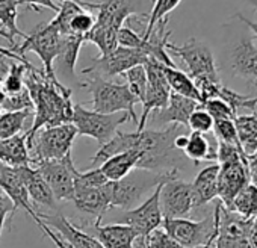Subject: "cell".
I'll return each instance as SVG.
<instances>
[{"mask_svg": "<svg viewBox=\"0 0 257 248\" xmlns=\"http://www.w3.org/2000/svg\"><path fill=\"white\" fill-rule=\"evenodd\" d=\"M200 106L201 104L195 100L171 92L168 104L164 109L156 110L153 121L159 122V126H165V124H180L183 128H188V119L191 113Z\"/></svg>", "mask_w": 257, "mask_h": 248, "instance_id": "cell-22", "label": "cell"}, {"mask_svg": "<svg viewBox=\"0 0 257 248\" xmlns=\"http://www.w3.org/2000/svg\"><path fill=\"white\" fill-rule=\"evenodd\" d=\"M25 86L28 88L34 103V122L26 131V137H32L43 128H53L71 122L73 101L71 91L62 83L49 80L43 70H28L25 76Z\"/></svg>", "mask_w": 257, "mask_h": 248, "instance_id": "cell-2", "label": "cell"}, {"mask_svg": "<svg viewBox=\"0 0 257 248\" xmlns=\"http://www.w3.org/2000/svg\"><path fill=\"white\" fill-rule=\"evenodd\" d=\"M188 129L198 134H209L213 129V118L200 106L191 113L188 119Z\"/></svg>", "mask_w": 257, "mask_h": 248, "instance_id": "cell-44", "label": "cell"}, {"mask_svg": "<svg viewBox=\"0 0 257 248\" xmlns=\"http://www.w3.org/2000/svg\"><path fill=\"white\" fill-rule=\"evenodd\" d=\"M35 67H28L25 64H17V62H13L8 68V74L7 77L2 80V88H4V92L7 95H11V94H17L20 91L25 89V76H26V71L28 70H34Z\"/></svg>", "mask_w": 257, "mask_h": 248, "instance_id": "cell-36", "label": "cell"}, {"mask_svg": "<svg viewBox=\"0 0 257 248\" xmlns=\"http://www.w3.org/2000/svg\"><path fill=\"white\" fill-rule=\"evenodd\" d=\"M167 50L179 56L186 68H188V76L194 80H221L218 74V67L215 64V56L212 49L197 40L191 38L185 44L177 46L173 43H167Z\"/></svg>", "mask_w": 257, "mask_h": 248, "instance_id": "cell-9", "label": "cell"}, {"mask_svg": "<svg viewBox=\"0 0 257 248\" xmlns=\"http://www.w3.org/2000/svg\"><path fill=\"white\" fill-rule=\"evenodd\" d=\"M218 215L219 201L216 203L213 213L201 221H192L188 218H165L162 221V228L185 248L215 246L218 234Z\"/></svg>", "mask_w": 257, "mask_h": 248, "instance_id": "cell-5", "label": "cell"}, {"mask_svg": "<svg viewBox=\"0 0 257 248\" xmlns=\"http://www.w3.org/2000/svg\"><path fill=\"white\" fill-rule=\"evenodd\" d=\"M254 218H245L227 207L219 201L218 215V234L215 248H248V237Z\"/></svg>", "mask_w": 257, "mask_h": 248, "instance_id": "cell-15", "label": "cell"}, {"mask_svg": "<svg viewBox=\"0 0 257 248\" xmlns=\"http://www.w3.org/2000/svg\"><path fill=\"white\" fill-rule=\"evenodd\" d=\"M188 128L180 124H170L161 131L144 129L141 132H121L116 131L113 138L103 144L100 150L91 159V168L100 167L109 158L127 152L138 150L141 158L137 164V170H146L153 173H168L179 170V164L183 162V152L177 150L174 141L179 135L186 134Z\"/></svg>", "mask_w": 257, "mask_h": 248, "instance_id": "cell-1", "label": "cell"}, {"mask_svg": "<svg viewBox=\"0 0 257 248\" xmlns=\"http://www.w3.org/2000/svg\"><path fill=\"white\" fill-rule=\"evenodd\" d=\"M17 16H19V5L16 0H0V35L8 40L13 47L16 46L14 38H26L28 34H23L17 26Z\"/></svg>", "mask_w": 257, "mask_h": 248, "instance_id": "cell-32", "label": "cell"}, {"mask_svg": "<svg viewBox=\"0 0 257 248\" xmlns=\"http://www.w3.org/2000/svg\"><path fill=\"white\" fill-rule=\"evenodd\" d=\"M73 203L77 210L92 215L97 218L95 222L101 224V218L104 213L112 209L110 207V192H109V182L101 188H86V189H76Z\"/></svg>", "mask_w": 257, "mask_h": 248, "instance_id": "cell-20", "label": "cell"}, {"mask_svg": "<svg viewBox=\"0 0 257 248\" xmlns=\"http://www.w3.org/2000/svg\"><path fill=\"white\" fill-rule=\"evenodd\" d=\"M234 126L240 150L245 156H251L257 150V110L249 115H236Z\"/></svg>", "mask_w": 257, "mask_h": 248, "instance_id": "cell-30", "label": "cell"}, {"mask_svg": "<svg viewBox=\"0 0 257 248\" xmlns=\"http://www.w3.org/2000/svg\"><path fill=\"white\" fill-rule=\"evenodd\" d=\"M59 41H61L59 32L49 22L46 25L38 26L31 34H28L26 38L23 40V43L16 44L11 50L16 52L22 58H25V55L28 52L37 53L43 62V67H44L43 71H44L46 77L49 80H52L53 83H61L56 77L55 67H53L56 56L59 53Z\"/></svg>", "mask_w": 257, "mask_h": 248, "instance_id": "cell-8", "label": "cell"}, {"mask_svg": "<svg viewBox=\"0 0 257 248\" xmlns=\"http://www.w3.org/2000/svg\"><path fill=\"white\" fill-rule=\"evenodd\" d=\"M17 5H23L26 8H29L31 11H41V8H47L52 10L55 13H58L59 7L53 2V0H16Z\"/></svg>", "mask_w": 257, "mask_h": 248, "instance_id": "cell-47", "label": "cell"}, {"mask_svg": "<svg viewBox=\"0 0 257 248\" xmlns=\"http://www.w3.org/2000/svg\"><path fill=\"white\" fill-rule=\"evenodd\" d=\"M179 171H174L173 174H176ZM170 174V176H173ZM168 176V177H170ZM167 177V179H168ZM165 179V180H167ZM164 182V180H162ZM162 182L156 186V189L149 195V198H146L140 206L131 209V210H124L119 216H116L112 222H118V224H125L128 227H132L138 237H147L152 231H155L156 228H159L162 225L164 216H162V210H161V204H159V194H161V186Z\"/></svg>", "mask_w": 257, "mask_h": 248, "instance_id": "cell-11", "label": "cell"}, {"mask_svg": "<svg viewBox=\"0 0 257 248\" xmlns=\"http://www.w3.org/2000/svg\"><path fill=\"white\" fill-rule=\"evenodd\" d=\"M92 95V110L100 113H118L125 112L131 119L138 122L135 113V104L138 100L131 92L125 83H116L100 76H91L80 83Z\"/></svg>", "mask_w": 257, "mask_h": 248, "instance_id": "cell-3", "label": "cell"}, {"mask_svg": "<svg viewBox=\"0 0 257 248\" xmlns=\"http://www.w3.org/2000/svg\"><path fill=\"white\" fill-rule=\"evenodd\" d=\"M212 131L215 134V138L219 143L239 146L237 134H236V126H234V119H215Z\"/></svg>", "mask_w": 257, "mask_h": 248, "instance_id": "cell-42", "label": "cell"}, {"mask_svg": "<svg viewBox=\"0 0 257 248\" xmlns=\"http://www.w3.org/2000/svg\"><path fill=\"white\" fill-rule=\"evenodd\" d=\"M95 237L103 248H134V243L138 237L137 231L125 224H94Z\"/></svg>", "mask_w": 257, "mask_h": 248, "instance_id": "cell-24", "label": "cell"}, {"mask_svg": "<svg viewBox=\"0 0 257 248\" xmlns=\"http://www.w3.org/2000/svg\"><path fill=\"white\" fill-rule=\"evenodd\" d=\"M230 65L234 76L254 83L257 82V46L254 38L242 32L231 44Z\"/></svg>", "mask_w": 257, "mask_h": 248, "instance_id": "cell-16", "label": "cell"}, {"mask_svg": "<svg viewBox=\"0 0 257 248\" xmlns=\"http://www.w3.org/2000/svg\"><path fill=\"white\" fill-rule=\"evenodd\" d=\"M37 225H38V227L43 230V233H44V234H46V236H47L50 240H53V243H55L58 248H70V246H68V245H67V243H65V242H64V240H62V239H61V237H59V236H58V234H56V233H55V231H53L50 227H47V225H46V224H44L41 219L37 222Z\"/></svg>", "mask_w": 257, "mask_h": 248, "instance_id": "cell-48", "label": "cell"}, {"mask_svg": "<svg viewBox=\"0 0 257 248\" xmlns=\"http://www.w3.org/2000/svg\"><path fill=\"white\" fill-rule=\"evenodd\" d=\"M25 109H34V103L26 86L17 94L5 95V100L2 103V112H20Z\"/></svg>", "mask_w": 257, "mask_h": 248, "instance_id": "cell-41", "label": "cell"}, {"mask_svg": "<svg viewBox=\"0 0 257 248\" xmlns=\"http://www.w3.org/2000/svg\"><path fill=\"white\" fill-rule=\"evenodd\" d=\"M31 116H34V109L0 113V140H7V138L20 135V132L25 128L26 119Z\"/></svg>", "mask_w": 257, "mask_h": 248, "instance_id": "cell-33", "label": "cell"}, {"mask_svg": "<svg viewBox=\"0 0 257 248\" xmlns=\"http://www.w3.org/2000/svg\"><path fill=\"white\" fill-rule=\"evenodd\" d=\"M183 155L194 164L201 161H216L218 140L215 137H209V134L191 132L188 135V144L183 150Z\"/></svg>", "mask_w": 257, "mask_h": 248, "instance_id": "cell-26", "label": "cell"}, {"mask_svg": "<svg viewBox=\"0 0 257 248\" xmlns=\"http://www.w3.org/2000/svg\"><path fill=\"white\" fill-rule=\"evenodd\" d=\"M83 43H85V38L80 35H74V34L61 35L59 53L56 56V62H58L61 71L64 74H67L68 77L74 76L76 62H77L79 52H80V47Z\"/></svg>", "mask_w": 257, "mask_h": 248, "instance_id": "cell-29", "label": "cell"}, {"mask_svg": "<svg viewBox=\"0 0 257 248\" xmlns=\"http://www.w3.org/2000/svg\"><path fill=\"white\" fill-rule=\"evenodd\" d=\"M246 170L249 176V183L257 188V150L251 156H246Z\"/></svg>", "mask_w": 257, "mask_h": 248, "instance_id": "cell-49", "label": "cell"}, {"mask_svg": "<svg viewBox=\"0 0 257 248\" xmlns=\"http://www.w3.org/2000/svg\"><path fill=\"white\" fill-rule=\"evenodd\" d=\"M31 165L44 177L58 201H73L77 170L74 167L71 153H68L62 159L40 161Z\"/></svg>", "mask_w": 257, "mask_h": 248, "instance_id": "cell-10", "label": "cell"}, {"mask_svg": "<svg viewBox=\"0 0 257 248\" xmlns=\"http://www.w3.org/2000/svg\"><path fill=\"white\" fill-rule=\"evenodd\" d=\"M95 25V17L88 11V10H80L70 22L68 26V34H74V35H80V37H86L91 29Z\"/></svg>", "mask_w": 257, "mask_h": 248, "instance_id": "cell-40", "label": "cell"}, {"mask_svg": "<svg viewBox=\"0 0 257 248\" xmlns=\"http://www.w3.org/2000/svg\"><path fill=\"white\" fill-rule=\"evenodd\" d=\"M76 137L77 131L71 122L53 128H43L37 131L32 137H26L31 164L40 161L62 159L64 156L71 153Z\"/></svg>", "mask_w": 257, "mask_h": 248, "instance_id": "cell-6", "label": "cell"}, {"mask_svg": "<svg viewBox=\"0 0 257 248\" xmlns=\"http://www.w3.org/2000/svg\"><path fill=\"white\" fill-rule=\"evenodd\" d=\"M14 213H16V210H14L13 201L2 191V188H0V237H2V230H4L5 222H11Z\"/></svg>", "mask_w": 257, "mask_h": 248, "instance_id": "cell-46", "label": "cell"}, {"mask_svg": "<svg viewBox=\"0 0 257 248\" xmlns=\"http://www.w3.org/2000/svg\"><path fill=\"white\" fill-rule=\"evenodd\" d=\"M230 210L245 216V218H255L257 216V188L252 183L243 186L234 200L231 201Z\"/></svg>", "mask_w": 257, "mask_h": 248, "instance_id": "cell-35", "label": "cell"}, {"mask_svg": "<svg viewBox=\"0 0 257 248\" xmlns=\"http://www.w3.org/2000/svg\"><path fill=\"white\" fill-rule=\"evenodd\" d=\"M179 173L170 176L162 182L159 204L162 216L165 218H186L194 209L191 183L177 177Z\"/></svg>", "mask_w": 257, "mask_h": 248, "instance_id": "cell-14", "label": "cell"}, {"mask_svg": "<svg viewBox=\"0 0 257 248\" xmlns=\"http://www.w3.org/2000/svg\"><path fill=\"white\" fill-rule=\"evenodd\" d=\"M218 174H219L218 164H212L203 168L197 174V177L191 183L194 207L206 206L218 197Z\"/></svg>", "mask_w": 257, "mask_h": 248, "instance_id": "cell-25", "label": "cell"}, {"mask_svg": "<svg viewBox=\"0 0 257 248\" xmlns=\"http://www.w3.org/2000/svg\"><path fill=\"white\" fill-rule=\"evenodd\" d=\"M248 248H257V216L252 219V225L248 237Z\"/></svg>", "mask_w": 257, "mask_h": 248, "instance_id": "cell-51", "label": "cell"}, {"mask_svg": "<svg viewBox=\"0 0 257 248\" xmlns=\"http://www.w3.org/2000/svg\"><path fill=\"white\" fill-rule=\"evenodd\" d=\"M147 61L149 58L143 52L118 46L115 50H112L107 55L92 58L91 65L83 68L82 74H91V76H100L103 79H109V77L121 76L137 65H144Z\"/></svg>", "mask_w": 257, "mask_h": 248, "instance_id": "cell-12", "label": "cell"}, {"mask_svg": "<svg viewBox=\"0 0 257 248\" xmlns=\"http://www.w3.org/2000/svg\"><path fill=\"white\" fill-rule=\"evenodd\" d=\"M25 188L28 191L29 200L34 201L35 204L40 206H46L49 209H55L58 210V200L55 198L50 186L47 185V182L44 180V177L38 173V170H35L31 164L29 165H22L17 167Z\"/></svg>", "mask_w": 257, "mask_h": 248, "instance_id": "cell-21", "label": "cell"}, {"mask_svg": "<svg viewBox=\"0 0 257 248\" xmlns=\"http://www.w3.org/2000/svg\"><path fill=\"white\" fill-rule=\"evenodd\" d=\"M37 215L70 248H103L95 236L88 234L83 230H80L79 227H76L61 212H56L55 215H47V213H43V212H37Z\"/></svg>", "mask_w": 257, "mask_h": 248, "instance_id": "cell-18", "label": "cell"}, {"mask_svg": "<svg viewBox=\"0 0 257 248\" xmlns=\"http://www.w3.org/2000/svg\"><path fill=\"white\" fill-rule=\"evenodd\" d=\"M140 158H141V153L138 150H127V152H122L109 158L98 168L101 170V173L106 176L109 182H116L137 168Z\"/></svg>", "mask_w": 257, "mask_h": 248, "instance_id": "cell-27", "label": "cell"}, {"mask_svg": "<svg viewBox=\"0 0 257 248\" xmlns=\"http://www.w3.org/2000/svg\"><path fill=\"white\" fill-rule=\"evenodd\" d=\"M85 43H92L94 46H97L100 50V56L107 55L118 47V31L107 26L94 25L91 32L85 37Z\"/></svg>", "mask_w": 257, "mask_h": 248, "instance_id": "cell-34", "label": "cell"}, {"mask_svg": "<svg viewBox=\"0 0 257 248\" xmlns=\"http://www.w3.org/2000/svg\"><path fill=\"white\" fill-rule=\"evenodd\" d=\"M131 119L125 112L122 113H100L95 110H88L80 103L73 104V119L71 124L76 128L77 135L89 137L98 144L109 143L116 134L118 128Z\"/></svg>", "mask_w": 257, "mask_h": 248, "instance_id": "cell-7", "label": "cell"}, {"mask_svg": "<svg viewBox=\"0 0 257 248\" xmlns=\"http://www.w3.org/2000/svg\"><path fill=\"white\" fill-rule=\"evenodd\" d=\"M0 188L10 197V200L14 204V210L17 212L19 209H25L35 222L40 221L35 209L31 204L28 191L25 188L23 179L17 170V167H0Z\"/></svg>", "mask_w": 257, "mask_h": 248, "instance_id": "cell-19", "label": "cell"}, {"mask_svg": "<svg viewBox=\"0 0 257 248\" xmlns=\"http://www.w3.org/2000/svg\"><path fill=\"white\" fill-rule=\"evenodd\" d=\"M174 171H179V170H173L168 173H153V171H146V170H137V171H131L121 180L109 182L110 207L112 209L118 207L122 210L134 209L138 203H141L146 194H149L150 191L153 192L156 186Z\"/></svg>", "mask_w": 257, "mask_h": 248, "instance_id": "cell-4", "label": "cell"}, {"mask_svg": "<svg viewBox=\"0 0 257 248\" xmlns=\"http://www.w3.org/2000/svg\"><path fill=\"white\" fill-rule=\"evenodd\" d=\"M162 71H164V76L168 82L171 92H176L186 98L195 100L201 104L200 92H198L194 80L188 76V73L179 70L177 67H167V65H162Z\"/></svg>", "mask_w": 257, "mask_h": 248, "instance_id": "cell-31", "label": "cell"}, {"mask_svg": "<svg viewBox=\"0 0 257 248\" xmlns=\"http://www.w3.org/2000/svg\"><path fill=\"white\" fill-rule=\"evenodd\" d=\"M0 164L5 167H22L31 164L26 135H16L0 140Z\"/></svg>", "mask_w": 257, "mask_h": 248, "instance_id": "cell-28", "label": "cell"}, {"mask_svg": "<svg viewBox=\"0 0 257 248\" xmlns=\"http://www.w3.org/2000/svg\"><path fill=\"white\" fill-rule=\"evenodd\" d=\"M219 174H218V198L224 207H230L231 201L237 195V192L249 183V176L246 170V158L218 164Z\"/></svg>", "mask_w": 257, "mask_h": 248, "instance_id": "cell-17", "label": "cell"}, {"mask_svg": "<svg viewBox=\"0 0 257 248\" xmlns=\"http://www.w3.org/2000/svg\"><path fill=\"white\" fill-rule=\"evenodd\" d=\"M109 180L101 173L100 168H91L86 173L77 171L76 180H74V191L76 189H86V188H101Z\"/></svg>", "mask_w": 257, "mask_h": 248, "instance_id": "cell-39", "label": "cell"}, {"mask_svg": "<svg viewBox=\"0 0 257 248\" xmlns=\"http://www.w3.org/2000/svg\"><path fill=\"white\" fill-rule=\"evenodd\" d=\"M201 107L215 119H234L236 112L221 98H210L201 103Z\"/></svg>", "mask_w": 257, "mask_h": 248, "instance_id": "cell-43", "label": "cell"}, {"mask_svg": "<svg viewBox=\"0 0 257 248\" xmlns=\"http://www.w3.org/2000/svg\"><path fill=\"white\" fill-rule=\"evenodd\" d=\"M125 76V85L131 89V92L135 95V98L138 100V103H143L144 95H146V89H147V71L144 65H137L134 68H131L127 73H124Z\"/></svg>", "mask_w": 257, "mask_h": 248, "instance_id": "cell-38", "label": "cell"}, {"mask_svg": "<svg viewBox=\"0 0 257 248\" xmlns=\"http://www.w3.org/2000/svg\"><path fill=\"white\" fill-rule=\"evenodd\" d=\"M53 2H59V4H64V2H74V4L83 7L85 10H97V8H98V4H89V2H83V0H53Z\"/></svg>", "mask_w": 257, "mask_h": 248, "instance_id": "cell-52", "label": "cell"}, {"mask_svg": "<svg viewBox=\"0 0 257 248\" xmlns=\"http://www.w3.org/2000/svg\"><path fill=\"white\" fill-rule=\"evenodd\" d=\"M245 158L246 156L243 155V152L240 150L239 146L225 144V143L218 141V156H216L218 164L233 162V161H239V159H245Z\"/></svg>", "mask_w": 257, "mask_h": 248, "instance_id": "cell-45", "label": "cell"}, {"mask_svg": "<svg viewBox=\"0 0 257 248\" xmlns=\"http://www.w3.org/2000/svg\"><path fill=\"white\" fill-rule=\"evenodd\" d=\"M97 13L95 25L107 26L115 31H119L124 26V22L132 16L147 17L146 14H140L132 5H128L127 0H106L98 4Z\"/></svg>", "mask_w": 257, "mask_h": 248, "instance_id": "cell-23", "label": "cell"}, {"mask_svg": "<svg viewBox=\"0 0 257 248\" xmlns=\"http://www.w3.org/2000/svg\"><path fill=\"white\" fill-rule=\"evenodd\" d=\"M5 92H4V88H2V79H0V113H2V103L5 100Z\"/></svg>", "mask_w": 257, "mask_h": 248, "instance_id": "cell-53", "label": "cell"}, {"mask_svg": "<svg viewBox=\"0 0 257 248\" xmlns=\"http://www.w3.org/2000/svg\"><path fill=\"white\" fill-rule=\"evenodd\" d=\"M180 2H182V0H156L155 5H153V10H152V13H150V16H149L147 29H146V32L143 34V38H144V40H149V37L152 35L155 26H156L161 20L167 19V16H168L171 11H174V10L179 7Z\"/></svg>", "mask_w": 257, "mask_h": 248, "instance_id": "cell-37", "label": "cell"}, {"mask_svg": "<svg viewBox=\"0 0 257 248\" xmlns=\"http://www.w3.org/2000/svg\"><path fill=\"white\" fill-rule=\"evenodd\" d=\"M246 29H249L251 31V34L257 38V22H252V20H249V19H246L243 14H240V13H237L236 16H234Z\"/></svg>", "mask_w": 257, "mask_h": 248, "instance_id": "cell-50", "label": "cell"}, {"mask_svg": "<svg viewBox=\"0 0 257 248\" xmlns=\"http://www.w3.org/2000/svg\"><path fill=\"white\" fill-rule=\"evenodd\" d=\"M146 71H147V89H146V95L143 100V113H141V119L138 121V129L137 132H141L146 129L147 119L150 116V113L155 110H161L168 104L170 95H171V89L168 86V82L164 76L162 71V64L149 59L146 64Z\"/></svg>", "mask_w": 257, "mask_h": 248, "instance_id": "cell-13", "label": "cell"}]
</instances>
